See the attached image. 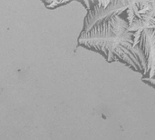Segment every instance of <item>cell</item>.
I'll list each match as a JSON object with an SVG mask.
<instances>
[{"label": "cell", "mask_w": 155, "mask_h": 140, "mask_svg": "<svg viewBox=\"0 0 155 140\" xmlns=\"http://www.w3.org/2000/svg\"><path fill=\"white\" fill-rule=\"evenodd\" d=\"M125 10L104 17L88 31L81 32L78 46L101 54L108 62L119 61L144 77L147 64L141 49L134 46Z\"/></svg>", "instance_id": "1"}, {"label": "cell", "mask_w": 155, "mask_h": 140, "mask_svg": "<svg viewBox=\"0 0 155 140\" xmlns=\"http://www.w3.org/2000/svg\"><path fill=\"white\" fill-rule=\"evenodd\" d=\"M87 9L82 32L88 31L95 23L115 13L127 9L130 1H86L81 2Z\"/></svg>", "instance_id": "2"}, {"label": "cell", "mask_w": 155, "mask_h": 140, "mask_svg": "<svg viewBox=\"0 0 155 140\" xmlns=\"http://www.w3.org/2000/svg\"><path fill=\"white\" fill-rule=\"evenodd\" d=\"M155 28L143 30L138 39L137 46L143 52L147 64V72L143 77V81L150 85L152 87L154 86V43Z\"/></svg>", "instance_id": "3"}]
</instances>
